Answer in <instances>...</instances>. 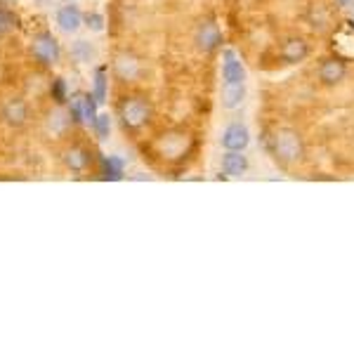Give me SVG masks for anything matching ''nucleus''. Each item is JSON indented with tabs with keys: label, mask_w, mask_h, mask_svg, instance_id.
I'll use <instances>...</instances> for the list:
<instances>
[{
	"label": "nucleus",
	"mask_w": 354,
	"mask_h": 354,
	"mask_svg": "<svg viewBox=\"0 0 354 354\" xmlns=\"http://www.w3.org/2000/svg\"><path fill=\"white\" fill-rule=\"evenodd\" d=\"M267 151L281 165H293L305 156V140L293 128H277L267 137Z\"/></svg>",
	"instance_id": "obj_1"
},
{
	"label": "nucleus",
	"mask_w": 354,
	"mask_h": 354,
	"mask_svg": "<svg viewBox=\"0 0 354 354\" xmlns=\"http://www.w3.org/2000/svg\"><path fill=\"white\" fill-rule=\"evenodd\" d=\"M118 116H121L123 128L137 130L149 123L151 106H149V102L142 100V97H128V100H123L121 106H118Z\"/></svg>",
	"instance_id": "obj_2"
},
{
	"label": "nucleus",
	"mask_w": 354,
	"mask_h": 354,
	"mask_svg": "<svg viewBox=\"0 0 354 354\" xmlns=\"http://www.w3.org/2000/svg\"><path fill=\"white\" fill-rule=\"evenodd\" d=\"M317 78H319V83L326 85V88L340 85L347 78V64L340 59V57H326V59L319 62Z\"/></svg>",
	"instance_id": "obj_3"
},
{
	"label": "nucleus",
	"mask_w": 354,
	"mask_h": 354,
	"mask_svg": "<svg viewBox=\"0 0 354 354\" xmlns=\"http://www.w3.org/2000/svg\"><path fill=\"white\" fill-rule=\"evenodd\" d=\"M31 55L43 66H53L59 62V43L55 41L53 33H41L31 45Z\"/></svg>",
	"instance_id": "obj_4"
},
{
	"label": "nucleus",
	"mask_w": 354,
	"mask_h": 354,
	"mask_svg": "<svg viewBox=\"0 0 354 354\" xmlns=\"http://www.w3.org/2000/svg\"><path fill=\"white\" fill-rule=\"evenodd\" d=\"M194 41H196V48L201 50V53H215V50L222 45L220 26L215 24L213 19H203L201 24L196 26V36H194Z\"/></svg>",
	"instance_id": "obj_5"
},
{
	"label": "nucleus",
	"mask_w": 354,
	"mask_h": 354,
	"mask_svg": "<svg viewBox=\"0 0 354 354\" xmlns=\"http://www.w3.org/2000/svg\"><path fill=\"white\" fill-rule=\"evenodd\" d=\"M222 147L227 151H243L245 147L250 145V133L243 123H230L225 130H222V137H220Z\"/></svg>",
	"instance_id": "obj_6"
},
{
	"label": "nucleus",
	"mask_w": 354,
	"mask_h": 354,
	"mask_svg": "<svg viewBox=\"0 0 354 354\" xmlns=\"http://www.w3.org/2000/svg\"><path fill=\"white\" fill-rule=\"evenodd\" d=\"M279 57H281L283 64H300L310 57V45L305 38H288L279 48Z\"/></svg>",
	"instance_id": "obj_7"
},
{
	"label": "nucleus",
	"mask_w": 354,
	"mask_h": 354,
	"mask_svg": "<svg viewBox=\"0 0 354 354\" xmlns=\"http://www.w3.org/2000/svg\"><path fill=\"white\" fill-rule=\"evenodd\" d=\"M222 81L225 83H243L245 81V68L234 50H225V55H222Z\"/></svg>",
	"instance_id": "obj_8"
},
{
	"label": "nucleus",
	"mask_w": 354,
	"mask_h": 354,
	"mask_svg": "<svg viewBox=\"0 0 354 354\" xmlns=\"http://www.w3.org/2000/svg\"><path fill=\"white\" fill-rule=\"evenodd\" d=\"M57 26L64 33H76L83 26V15L76 5H64L57 10Z\"/></svg>",
	"instance_id": "obj_9"
},
{
	"label": "nucleus",
	"mask_w": 354,
	"mask_h": 354,
	"mask_svg": "<svg viewBox=\"0 0 354 354\" xmlns=\"http://www.w3.org/2000/svg\"><path fill=\"white\" fill-rule=\"evenodd\" d=\"M248 170V158L243 156V151H227L222 156V173L225 177H241Z\"/></svg>",
	"instance_id": "obj_10"
},
{
	"label": "nucleus",
	"mask_w": 354,
	"mask_h": 354,
	"mask_svg": "<svg viewBox=\"0 0 354 354\" xmlns=\"http://www.w3.org/2000/svg\"><path fill=\"white\" fill-rule=\"evenodd\" d=\"M3 118H5V123L12 125V128H19V125H24V121L28 118L26 104L21 100H10L8 104L3 106Z\"/></svg>",
	"instance_id": "obj_11"
},
{
	"label": "nucleus",
	"mask_w": 354,
	"mask_h": 354,
	"mask_svg": "<svg viewBox=\"0 0 354 354\" xmlns=\"http://www.w3.org/2000/svg\"><path fill=\"white\" fill-rule=\"evenodd\" d=\"M245 85L243 83H225L222 85V106L225 109H239L243 104Z\"/></svg>",
	"instance_id": "obj_12"
},
{
	"label": "nucleus",
	"mask_w": 354,
	"mask_h": 354,
	"mask_svg": "<svg viewBox=\"0 0 354 354\" xmlns=\"http://www.w3.org/2000/svg\"><path fill=\"white\" fill-rule=\"evenodd\" d=\"M64 161H66L68 168L73 170V173H83V170L88 168V163H90V153L85 149H81V147H73V149L66 151Z\"/></svg>",
	"instance_id": "obj_13"
},
{
	"label": "nucleus",
	"mask_w": 354,
	"mask_h": 354,
	"mask_svg": "<svg viewBox=\"0 0 354 354\" xmlns=\"http://www.w3.org/2000/svg\"><path fill=\"white\" fill-rule=\"evenodd\" d=\"M307 21H310L312 28H317V31H326V28L330 26V12H328L326 8H324L322 3L312 5L310 15H307Z\"/></svg>",
	"instance_id": "obj_14"
},
{
	"label": "nucleus",
	"mask_w": 354,
	"mask_h": 354,
	"mask_svg": "<svg viewBox=\"0 0 354 354\" xmlns=\"http://www.w3.org/2000/svg\"><path fill=\"white\" fill-rule=\"evenodd\" d=\"M95 48L90 41H76L71 45V59L78 62V64H88V62L95 59Z\"/></svg>",
	"instance_id": "obj_15"
},
{
	"label": "nucleus",
	"mask_w": 354,
	"mask_h": 354,
	"mask_svg": "<svg viewBox=\"0 0 354 354\" xmlns=\"http://www.w3.org/2000/svg\"><path fill=\"white\" fill-rule=\"evenodd\" d=\"M116 73L123 78V81H133V78L140 73V64L133 59V57H128V55H123V57H118L116 59Z\"/></svg>",
	"instance_id": "obj_16"
},
{
	"label": "nucleus",
	"mask_w": 354,
	"mask_h": 354,
	"mask_svg": "<svg viewBox=\"0 0 354 354\" xmlns=\"http://www.w3.org/2000/svg\"><path fill=\"white\" fill-rule=\"evenodd\" d=\"M102 177L104 180H121L123 177V161L121 158H102Z\"/></svg>",
	"instance_id": "obj_17"
},
{
	"label": "nucleus",
	"mask_w": 354,
	"mask_h": 354,
	"mask_svg": "<svg viewBox=\"0 0 354 354\" xmlns=\"http://www.w3.org/2000/svg\"><path fill=\"white\" fill-rule=\"evenodd\" d=\"M97 104L100 102L95 100V95H83V123H95L97 118Z\"/></svg>",
	"instance_id": "obj_18"
},
{
	"label": "nucleus",
	"mask_w": 354,
	"mask_h": 354,
	"mask_svg": "<svg viewBox=\"0 0 354 354\" xmlns=\"http://www.w3.org/2000/svg\"><path fill=\"white\" fill-rule=\"evenodd\" d=\"M95 100L100 102H106V71L104 68H100V71L95 73V90H93Z\"/></svg>",
	"instance_id": "obj_19"
},
{
	"label": "nucleus",
	"mask_w": 354,
	"mask_h": 354,
	"mask_svg": "<svg viewBox=\"0 0 354 354\" xmlns=\"http://www.w3.org/2000/svg\"><path fill=\"white\" fill-rule=\"evenodd\" d=\"M93 128H95V133L100 140H106L111 133V118H109V113H100V116L95 118V123H93Z\"/></svg>",
	"instance_id": "obj_20"
},
{
	"label": "nucleus",
	"mask_w": 354,
	"mask_h": 354,
	"mask_svg": "<svg viewBox=\"0 0 354 354\" xmlns=\"http://www.w3.org/2000/svg\"><path fill=\"white\" fill-rule=\"evenodd\" d=\"M68 116H71L73 123H83V95L71 97V102H68Z\"/></svg>",
	"instance_id": "obj_21"
},
{
	"label": "nucleus",
	"mask_w": 354,
	"mask_h": 354,
	"mask_svg": "<svg viewBox=\"0 0 354 354\" xmlns=\"http://www.w3.org/2000/svg\"><path fill=\"white\" fill-rule=\"evenodd\" d=\"M83 21H85V26H88L90 31H95V33L104 31V17H102L100 12H88L83 17Z\"/></svg>",
	"instance_id": "obj_22"
},
{
	"label": "nucleus",
	"mask_w": 354,
	"mask_h": 354,
	"mask_svg": "<svg viewBox=\"0 0 354 354\" xmlns=\"http://www.w3.org/2000/svg\"><path fill=\"white\" fill-rule=\"evenodd\" d=\"M12 26H17V17L10 12V10H3L0 8V33L10 31Z\"/></svg>",
	"instance_id": "obj_23"
},
{
	"label": "nucleus",
	"mask_w": 354,
	"mask_h": 354,
	"mask_svg": "<svg viewBox=\"0 0 354 354\" xmlns=\"http://www.w3.org/2000/svg\"><path fill=\"white\" fill-rule=\"evenodd\" d=\"M53 100H57L59 104L66 100V85H64L62 78H57V81L53 83Z\"/></svg>",
	"instance_id": "obj_24"
},
{
	"label": "nucleus",
	"mask_w": 354,
	"mask_h": 354,
	"mask_svg": "<svg viewBox=\"0 0 354 354\" xmlns=\"http://www.w3.org/2000/svg\"><path fill=\"white\" fill-rule=\"evenodd\" d=\"M335 5H338V8H354V0H335Z\"/></svg>",
	"instance_id": "obj_25"
},
{
	"label": "nucleus",
	"mask_w": 354,
	"mask_h": 354,
	"mask_svg": "<svg viewBox=\"0 0 354 354\" xmlns=\"http://www.w3.org/2000/svg\"><path fill=\"white\" fill-rule=\"evenodd\" d=\"M66 3H73V0H66Z\"/></svg>",
	"instance_id": "obj_26"
}]
</instances>
